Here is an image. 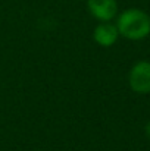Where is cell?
I'll return each mask as SVG.
<instances>
[{"mask_svg": "<svg viewBox=\"0 0 150 151\" xmlns=\"http://www.w3.org/2000/svg\"><path fill=\"white\" fill-rule=\"evenodd\" d=\"M144 131H146V135H147V138L150 139V122H147V125H146Z\"/></svg>", "mask_w": 150, "mask_h": 151, "instance_id": "5", "label": "cell"}, {"mask_svg": "<svg viewBox=\"0 0 150 151\" xmlns=\"http://www.w3.org/2000/svg\"><path fill=\"white\" fill-rule=\"evenodd\" d=\"M93 38L94 41L99 44L100 47H112L118 38H119V32L115 24L112 22H100L99 25L94 28L93 31Z\"/></svg>", "mask_w": 150, "mask_h": 151, "instance_id": "4", "label": "cell"}, {"mask_svg": "<svg viewBox=\"0 0 150 151\" xmlns=\"http://www.w3.org/2000/svg\"><path fill=\"white\" fill-rule=\"evenodd\" d=\"M90 15L99 22H110L118 15L116 0H87Z\"/></svg>", "mask_w": 150, "mask_h": 151, "instance_id": "3", "label": "cell"}, {"mask_svg": "<svg viewBox=\"0 0 150 151\" xmlns=\"http://www.w3.org/2000/svg\"><path fill=\"white\" fill-rule=\"evenodd\" d=\"M115 25L119 37L131 41L144 40L150 35V15L138 7H128L118 13Z\"/></svg>", "mask_w": 150, "mask_h": 151, "instance_id": "1", "label": "cell"}, {"mask_svg": "<svg viewBox=\"0 0 150 151\" xmlns=\"http://www.w3.org/2000/svg\"><path fill=\"white\" fill-rule=\"evenodd\" d=\"M130 88L140 96L150 94V62L140 60L134 63L128 72Z\"/></svg>", "mask_w": 150, "mask_h": 151, "instance_id": "2", "label": "cell"}]
</instances>
